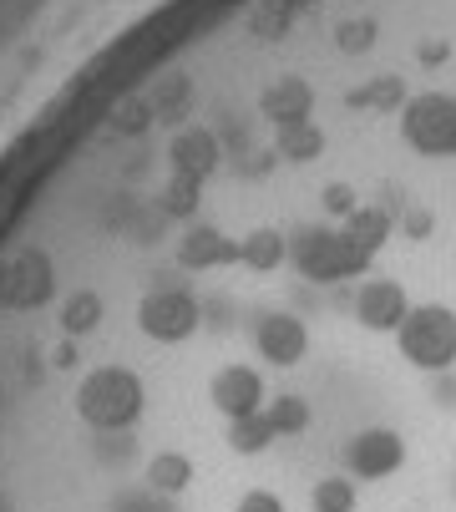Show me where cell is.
Here are the masks:
<instances>
[{"label": "cell", "mask_w": 456, "mask_h": 512, "mask_svg": "<svg viewBox=\"0 0 456 512\" xmlns=\"http://www.w3.org/2000/svg\"><path fill=\"white\" fill-rule=\"evenodd\" d=\"M289 259L294 269L310 279V284H340V279H360L370 274L375 254L355 239V234H335V229H304L294 244H289Z\"/></svg>", "instance_id": "1"}, {"label": "cell", "mask_w": 456, "mask_h": 512, "mask_svg": "<svg viewBox=\"0 0 456 512\" xmlns=\"http://www.w3.org/2000/svg\"><path fill=\"white\" fill-rule=\"evenodd\" d=\"M401 360H411L426 376L456 371V310L451 305H411L406 325L396 330Z\"/></svg>", "instance_id": "2"}, {"label": "cell", "mask_w": 456, "mask_h": 512, "mask_svg": "<svg viewBox=\"0 0 456 512\" xmlns=\"http://www.w3.org/2000/svg\"><path fill=\"white\" fill-rule=\"evenodd\" d=\"M401 137L426 158L456 153V97L451 92H421L401 107Z\"/></svg>", "instance_id": "3"}, {"label": "cell", "mask_w": 456, "mask_h": 512, "mask_svg": "<svg viewBox=\"0 0 456 512\" xmlns=\"http://www.w3.org/2000/svg\"><path fill=\"white\" fill-rule=\"evenodd\" d=\"M340 462L350 482H386L406 467V436L396 426H365L345 442Z\"/></svg>", "instance_id": "4"}, {"label": "cell", "mask_w": 456, "mask_h": 512, "mask_svg": "<svg viewBox=\"0 0 456 512\" xmlns=\"http://www.w3.org/2000/svg\"><path fill=\"white\" fill-rule=\"evenodd\" d=\"M208 406L223 416V421H239V416H259L269 406V386H264V371L249 360H228L208 376Z\"/></svg>", "instance_id": "5"}, {"label": "cell", "mask_w": 456, "mask_h": 512, "mask_svg": "<svg viewBox=\"0 0 456 512\" xmlns=\"http://www.w3.org/2000/svg\"><path fill=\"white\" fill-rule=\"evenodd\" d=\"M350 315L365 325V330H375V335H396L401 325H406V315H411V295L401 289V279H365L360 289H355V305H350Z\"/></svg>", "instance_id": "6"}, {"label": "cell", "mask_w": 456, "mask_h": 512, "mask_svg": "<svg viewBox=\"0 0 456 512\" xmlns=\"http://www.w3.org/2000/svg\"><path fill=\"white\" fill-rule=\"evenodd\" d=\"M254 350H259V360L279 365V371H294L304 360V350H310V330H304V320H294L284 310H269L254 320Z\"/></svg>", "instance_id": "7"}, {"label": "cell", "mask_w": 456, "mask_h": 512, "mask_svg": "<svg viewBox=\"0 0 456 512\" xmlns=\"http://www.w3.org/2000/svg\"><path fill=\"white\" fill-rule=\"evenodd\" d=\"M228 264H239V239H228L213 224L183 229V239H178V269L183 274H213V269H228Z\"/></svg>", "instance_id": "8"}, {"label": "cell", "mask_w": 456, "mask_h": 512, "mask_svg": "<svg viewBox=\"0 0 456 512\" xmlns=\"http://www.w3.org/2000/svg\"><path fill=\"white\" fill-rule=\"evenodd\" d=\"M310 82H299V77H274L264 92H259V112L274 122V127H294V122H310Z\"/></svg>", "instance_id": "9"}, {"label": "cell", "mask_w": 456, "mask_h": 512, "mask_svg": "<svg viewBox=\"0 0 456 512\" xmlns=\"http://www.w3.org/2000/svg\"><path fill=\"white\" fill-rule=\"evenodd\" d=\"M284 259H289V239L279 229H254V234L239 239V264L254 269V274H274Z\"/></svg>", "instance_id": "10"}, {"label": "cell", "mask_w": 456, "mask_h": 512, "mask_svg": "<svg viewBox=\"0 0 456 512\" xmlns=\"http://www.w3.org/2000/svg\"><path fill=\"white\" fill-rule=\"evenodd\" d=\"M223 442H228V452L234 457H259V452H269L279 436H274V426L264 421V411L259 416H239V421H228V431H223Z\"/></svg>", "instance_id": "11"}, {"label": "cell", "mask_w": 456, "mask_h": 512, "mask_svg": "<svg viewBox=\"0 0 456 512\" xmlns=\"http://www.w3.org/2000/svg\"><path fill=\"white\" fill-rule=\"evenodd\" d=\"M274 153L289 158V163H315L325 153V132L315 122H294V127H279L274 132Z\"/></svg>", "instance_id": "12"}, {"label": "cell", "mask_w": 456, "mask_h": 512, "mask_svg": "<svg viewBox=\"0 0 456 512\" xmlns=\"http://www.w3.org/2000/svg\"><path fill=\"white\" fill-rule=\"evenodd\" d=\"M264 421L274 426V436H299V431H310L315 411H310V401H304V396H269Z\"/></svg>", "instance_id": "13"}, {"label": "cell", "mask_w": 456, "mask_h": 512, "mask_svg": "<svg viewBox=\"0 0 456 512\" xmlns=\"http://www.w3.org/2000/svg\"><path fill=\"white\" fill-rule=\"evenodd\" d=\"M345 234H355L370 254H380V244H386V234H391V213L386 208H355L345 218Z\"/></svg>", "instance_id": "14"}, {"label": "cell", "mask_w": 456, "mask_h": 512, "mask_svg": "<svg viewBox=\"0 0 456 512\" xmlns=\"http://www.w3.org/2000/svg\"><path fill=\"white\" fill-rule=\"evenodd\" d=\"M310 512H355V482L340 477H320L310 487Z\"/></svg>", "instance_id": "15"}, {"label": "cell", "mask_w": 456, "mask_h": 512, "mask_svg": "<svg viewBox=\"0 0 456 512\" xmlns=\"http://www.w3.org/2000/svg\"><path fill=\"white\" fill-rule=\"evenodd\" d=\"M350 102H355V107H360V102H375V107H396V102H401V82H396V77H380V82H370V87L350 92Z\"/></svg>", "instance_id": "16"}, {"label": "cell", "mask_w": 456, "mask_h": 512, "mask_svg": "<svg viewBox=\"0 0 456 512\" xmlns=\"http://www.w3.org/2000/svg\"><path fill=\"white\" fill-rule=\"evenodd\" d=\"M234 512H284V497H279L274 487H249V492L234 502Z\"/></svg>", "instance_id": "17"}, {"label": "cell", "mask_w": 456, "mask_h": 512, "mask_svg": "<svg viewBox=\"0 0 456 512\" xmlns=\"http://www.w3.org/2000/svg\"><path fill=\"white\" fill-rule=\"evenodd\" d=\"M340 46L345 51H370L375 46V21H345L340 26Z\"/></svg>", "instance_id": "18"}, {"label": "cell", "mask_w": 456, "mask_h": 512, "mask_svg": "<svg viewBox=\"0 0 456 512\" xmlns=\"http://www.w3.org/2000/svg\"><path fill=\"white\" fill-rule=\"evenodd\" d=\"M325 208H330V213H340V218H350L360 203H355V193H350L345 183H330V188H325Z\"/></svg>", "instance_id": "19"}, {"label": "cell", "mask_w": 456, "mask_h": 512, "mask_svg": "<svg viewBox=\"0 0 456 512\" xmlns=\"http://www.w3.org/2000/svg\"><path fill=\"white\" fill-rule=\"evenodd\" d=\"M431 224H436V218H431L426 208H411V213H406V239H426Z\"/></svg>", "instance_id": "20"}, {"label": "cell", "mask_w": 456, "mask_h": 512, "mask_svg": "<svg viewBox=\"0 0 456 512\" xmlns=\"http://www.w3.org/2000/svg\"><path fill=\"white\" fill-rule=\"evenodd\" d=\"M436 401H441V406H456V371L436 376Z\"/></svg>", "instance_id": "21"}, {"label": "cell", "mask_w": 456, "mask_h": 512, "mask_svg": "<svg viewBox=\"0 0 456 512\" xmlns=\"http://www.w3.org/2000/svg\"><path fill=\"white\" fill-rule=\"evenodd\" d=\"M421 56H426V61H441V56H446V46H441V41H431V46H421Z\"/></svg>", "instance_id": "22"}]
</instances>
